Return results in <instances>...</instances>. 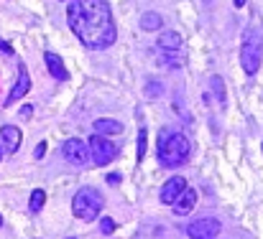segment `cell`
<instances>
[{"instance_id":"obj_17","label":"cell","mask_w":263,"mask_h":239,"mask_svg":"<svg viewBox=\"0 0 263 239\" xmlns=\"http://www.w3.org/2000/svg\"><path fill=\"white\" fill-rule=\"evenodd\" d=\"M146 140H148V133H146V127H141V133H138V163L146 158V145H148Z\"/></svg>"},{"instance_id":"obj_11","label":"cell","mask_w":263,"mask_h":239,"mask_svg":"<svg viewBox=\"0 0 263 239\" xmlns=\"http://www.w3.org/2000/svg\"><path fill=\"white\" fill-rule=\"evenodd\" d=\"M0 140L5 143V150H8V153H18L23 135H21V130H18L15 125H3V127H0Z\"/></svg>"},{"instance_id":"obj_4","label":"cell","mask_w":263,"mask_h":239,"mask_svg":"<svg viewBox=\"0 0 263 239\" xmlns=\"http://www.w3.org/2000/svg\"><path fill=\"white\" fill-rule=\"evenodd\" d=\"M102 206H105V199H102V193L97 191V188H80L77 193H74V201H72V214L77 216V219H82V222H92L95 216H100V211H102Z\"/></svg>"},{"instance_id":"obj_21","label":"cell","mask_w":263,"mask_h":239,"mask_svg":"<svg viewBox=\"0 0 263 239\" xmlns=\"http://www.w3.org/2000/svg\"><path fill=\"white\" fill-rule=\"evenodd\" d=\"M233 3H235V8H243L246 5V0H233Z\"/></svg>"},{"instance_id":"obj_15","label":"cell","mask_w":263,"mask_h":239,"mask_svg":"<svg viewBox=\"0 0 263 239\" xmlns=\"http://www.w3.org/2000/svg\"><path fill=\"white\" fill-rule=\"evenodd\" d=\"M161 26H164V18H161L159 13L148 10V13L141 15V28H143V31H159Z\"/></svg>"},{"instance_id":"obj_6","label":"cell","mask_w":263,"mask_h":239,"mask_svg":"<svg viewBox=\"0 0 263 239\" xmlns=\"http://www.w3.org/2000/svg\"><path fill=\"white\" fill-rule=\"evenodd\" d=\"M62 156H64L67 163H72V165L82 168V165H87L89 163L87 143H85V140H80V138H72V140H67V143L62 145Z\"/></svg>"},{"instance_id":"obj_10","label":"cell","mask_w":263,"mask_h":239,"mask_svg":"<svg viewBox=\"0 0 263 239\" xmlns=\"http://www.w3.org/2000/svg\"><path fill=\"white\" fill-rule=\"evenodd\" d=\"M172 206H174L176 216H186V214H192V211H194V206H197V191L186 186V188L181 191V196L176 199Z\"/></svg>"},{"instance_id":"obj_18","label":"cell","mask_w":263,"mask_h":239,"mask_svg":"<svg viewBox=\"0 0 263 239\" xmlns=\"http://www.w3.org/2000/svg\"><path fill=\"white\" fill-rule=\"evenodd\" d=\"M100 232H102V234H112V232H115V222H112L110 216H105V219L100 222Z\"/></svg>"},{"instance_id":"obj_19","label":"cell","mask_w":263,"mask_h":239,"mask_svg":"<svg viewBox=\"0 0 263 239\" xmlns=\"http://www.w3.org/2000/svg\"><path fill=\"white\" fill-rule=\"evenodd\" d=\"M44 153H46V143H39V148H36V158H44Z\"/></svg>"},{"instance_id":"obj_5","label":"cell","mask_w":263,"mask_h":239,"mask_svg":"<svg viewBox=\"0 0 263 239\" xmlns=\"http://www.w3.org/2000/svg\"><path fill=\"white\" fill-rule=\"evenodd\" d=\"M87 150H89V158H92L95 165H107V163H112V158L118 156L115 143H110V140L102 138V135H92V138H89Z\"/></svg>"},{"instance_id":"obj_9","label":"cell","mask_w":263,"mask_h":239,"mask_svg":"<svg viewBox=\"0 0 263 239\" xmlns=\"http://www.w3.org/2000/svg\"><path fill=\"white\" fill-rule=\"evenodd\" d=\"M186 188V181L181 178V176H174V178H169L164 186H161V193H159V199H161V204H174L176 199L181 196V191Z\"/></svg>"},{"instance_id":"obj_8","label":"cell","mask_w":263,"mask_h":239,"mask_svg":"<svg viewBox=\"0 0 263 239\" xmlns=\"http://www.w3.org/2000/svg\"><path fill=\"white\" fill-rule=\"evenodd\" d=\"M28 92H31V77H28V69L21 64V67H18V79H15L13 89H10V94H8V99H5V107H10L13 102L23 99Z\"/></svg>"},{"instance_id":"obj_2","label":"cell","mask_w":263,"mask_h":239,"mask_svg":"<svg viewBox=\"0 0 263 239\" xmlns=\"http://www.w3.org/2000/svg\"><path fill=\"white\" fill-rule=\"evenodd\" d=\"M189 156H192V143L186 140V135L161 130V135H159V163L164 168L184 165L189 160Z\"/></svg>"},{"instance_id":"obj_12","label":"cell","mask_w":263,"mask_h":239,"mask_svg":"<svg viewBox=\"0 0 263 239\" xmlns=\"http://www.w3.org/2000/svg\"><path fill=\"white\" fill-rule=\"evenodd\" d=\"M44 61H46V69H49V74H51V77H54L57 81H67V79H69V72H67L64 61H62L57 54L46 51V54H44Z\"/></svg>"},{"instance_id":"obj_24","label":"cell","mask_w":263,"mask_h":239,"mask_svg":"<svg viewBox=\"0 0 263 239\" xmlns=\"http://www.w3.org/2000/svg\"><path fill=\"white\" fill-rule=\"evenodd\" d=\"M67 239H74V237H67Z\"/></svg>"},{"instance_id":"obj_7","label":"cell","mask_w":263,"mask_h":239,"mask_svg":"<svg viewBox=\"0 0 263 239\" xmlns=\"http://www.w3.org/2000/svg\"><path fill=\"white\" fill-rule=\"evenodd\" d=\"M220 229H222L220 222L212 219V216H207V219H197V222H192L189 229H186V234H189V239H217Z\"/></svg>"},{"instance_id":"obj_3","label":"cell","mask_w":263,"mask_h":239,"mask_svg":"<svg viewBox=\"0 0 263 239\" xmlns=\"http://www.w3.org/2000/svg\"><path fill=\"white\" fill-rule=\"evenodd\" d=\"M263 59V36L258 28H248L240 44V67L246 74H256Z\"/></svg>"},{"instance_id":"obj_14","label":"cell","mask_w":263,"mask_h":239,"mask_svg":"<svg viewBox=\"0 0 263 239\" xmlns=\"http://www.w3.org/2000/svg\"><path fill=\"white\" fill-rule=\"evenodd\" d=\"M123 133V125L112 117H100L95 120V135H102V138H110V135H120Z\"/></svg>"},{"instance_id":"obj_1","label":"cell","mask_w":263,"mask_h":239,"mask_svg":"<svg viewBox=\"0 0 263 239\" xmlns=\"http://www.w3.org/2000/svg\"><path fill=\"white\" fill-rule=\"evenodd\" d=\"M67 20L82 46L92 51H105L118 38L115 18L107 0H69Z\"/></svg>"},{"instance_id":"obj_13","label":"cell","mask_w":263,"mask_h":239,"mask_svg":"<svg viewBox=\"0 0 263 239\" xmlns=\"http://www.w3.org/2000/svg\"><path fill=\"white\" fill-rule=\"evenodd\" d=\"M159 49H161L169 59H174L176 51L181 49V36H179L176 31H164V33L159 36Z\"/></svg>"},{"instance_id":"obj_22","label":"cell","mask_w":263,"mask_h":239,"mask_svg":"<svg viewBox=\"0 0 263 239\" xmlns=\"http://www.w3.org/2000/svg\"><path fill=\"white\" fill-rule=\"evenodd\" d=\"M0 227H3V216H0Z\"/></svg>"},{"instance_id":"obj_20","label":"cell","mask_w":263,"mask_h":239,"mask_svg":"<svg viewBox=\"0 0 263 239\" xmlns=\"http://www.w3.org/2000/svg\"><path fill=\"white\" fill-rule=\"evenodd\" d=\"M107 183H112V186L120 183V173H110V176H107Z\"/></svg>"},{"instance_id":"obj_16","label":"cell","mask_w":263,"mask_h":239,"mask_svg":"<svg viewBox=\"0 0 263 239\" xmlns=\"http://www.w3.org/2000/svg\"><path fill=\"white\" fill-rule=\"evenodd\" d=\"M44 204H46V191H41V188H36V191L31 193V201H28V209H31L33 214H39V211L44 209Z\"/></svg>"},{"instance_id":"obj_23","label":"cell","mask_w":263,"mask_h":239,"mask_svg":"<svg viewBox=\"0 0 263 239\" xmlns=\"http://www.w3.org/2000/svg\"><path fill=\"white\" fill-rule=\"evenodd\" d=\"M0 156H3V148H0Z\"/></svg>"}]
</instances>
